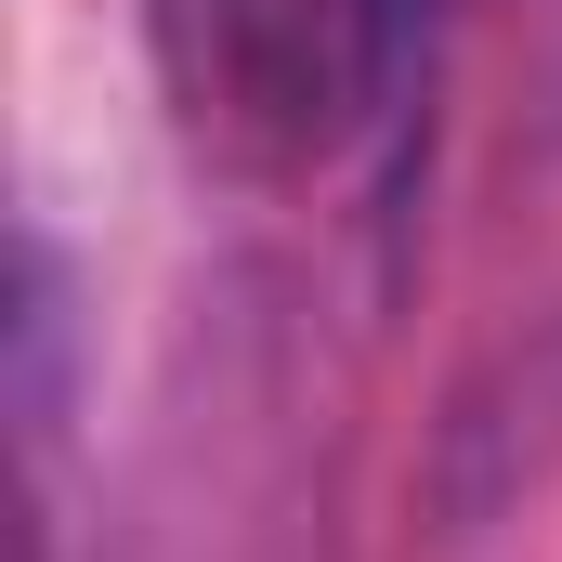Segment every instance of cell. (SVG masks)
<instances>
[{
  "label": "cell",
  "mask_w": 562,
  "mask_h": 562,
  "mask_svg": "<svg viewBox=\"0 0 562 562\" xmlns=\"http://www.w3.org/2000/svg\"><path fill=\"white\" fill-rule=\"evenodd\" d=\"M170 132L223 183H327L393 119L419 0H144Z\"/></svg>",
  "instance_id": "6da1fadb"
}]
</instances>
